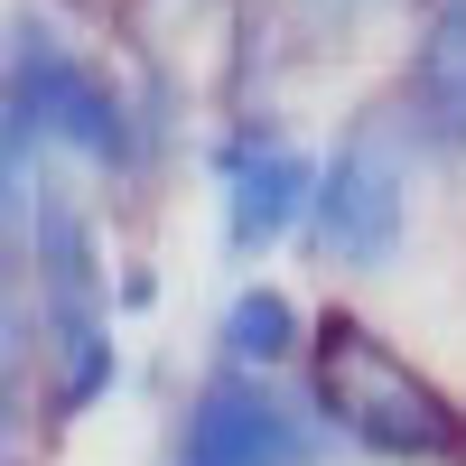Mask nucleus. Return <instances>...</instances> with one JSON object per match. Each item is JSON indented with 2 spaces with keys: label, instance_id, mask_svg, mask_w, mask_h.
<instances>
[{
  "label": "nucleus",
  "instance_id": "obj_1",
  "mask_svg": "<svg viewBox=\"0 0 466 466\" xmlns=\"http://www.w3.org/2000/svg\"><path fill=\"white\" fill-rule=\"evenodd\" d=\"M0 112H10L47 159H85L103 177H140L159 159V140H168L149 122V103L47 10L0 19Z\"/></svg>",
  "mask_w": 466,
  "mask_h": 466
},
{
  "label": "nucleus",
  "instance_id": "obj_2",
  "mask_svg": "<svg viewBox=\"0 0 466 466\" xmlns=\"http://www.w3.org/2000/svg\"><path fill=\"white\" fill-rule=\"evenodd\" d=\"M308 410L327 439L382 466H466V401L448 382H430L355 308H327L308 327Z\"/></svg>",
  "mask_w": 466,
  "mask_h": 466
},
{
  "label": "nucleus",
  "instance_id": "obj_3",
  "mask_svg": "<svg viewBox=\"0 0 466 466\" xmlns=\"http://www.w3.org/2000/svg\"><path fill=\"white\" fill-rule=\"evenodd\" d=\"M410 177H420V140L401 112H355L318 159L308 187V243L327 270H392L410 243Z\"/></svg>",
  "mask_w": 466,
  "mask_h": 466
},
{
  "label": "nucleus",
  "instance_id": "obj_4",
  "mask_svg": "<svg viewBox=\"0 0 466 466\" xmlns=\"http://www.w3.org/2000/svg\"><path fill=\"white\" fill-rule=\"evenodd\" d=\"M177 466H327V430L270 373H206L177 410Z\"/></svg>",
  "mask_w": 466,
  "mask_h": 466
},
{
  "label": "nucleus",
  "instance_id": "obj_5",
  "mask_svg": "<svg viewBox=\"0 0 466 466\" xmlns=\"http://www.w3.org/2000/svg\"><path fill=\"white\" fill-rule=\"evenodd\" d=\"M215 168V206H224V252L233 261H261L270 243H289L308 224V187H318V159L289 140V122L270 112H233L206 149Z\"/></svg>",
  "mask_w": 466,
  "mask_h": 466
},
{
  "label": "nucleus",
  "instance_id": "obj_6",
  "mask_svg": "<svg viewBox=\"0 0 466 466\" xmlns=\"http://www.w3.org/2000/svg\"><path fill=\"white\" fill-rule=\"evenodd\" d=\"M401 122L420 149L439 159H466V0H430L410 56H401Z\"/></svg>",
  "mask_w": 466,
  "mask_h": 466
},
{
  "label": "nucleus",
  "instance_id": "obj_7",
  "mask_svg": "<svg viewBox=\"0 0 466 466\" xmlns=\"http://www.w3.org/2000/svg\"><path fill=\"white\" fill-rule=\"evenodd\" d=\"M299 355H308V308L280 280H243L224 299V318H215V364L224 373H270L280 382Z\"/></svg>",
  "mask_w": 466,
  "mask_h": 466
},
{
  "label": "nucleus",
  "instance_id": "obj_8",
  "mask_svg": "<svg viewBox=\"0 0 466 466\" xmlns=\"http://www.w3.org/2000/svg\"><path fill=\"white\" fill-rule=\"evenodd\" d=\"M37 382V289L19 243H0V392H28Z\"/></svg>",
  "mask_w": 466,
  "mask_h": 466
},
{
  "label": "nucleus",
  "instance_id": "obj_9",
  "mask_svg": "<svg viewBox=\"0 0 466 466\" xmlns=\"http://www.w3.org/2000/svg\"><path fill=\"white\" fill-rule=\"evenodd\" d=\"M47 168H56V159L10 122V112H0V243L19 233V215H28V197H37V177H47Z\"/></svg>",
  "mask_w": 466,
  "mask_h": 466
},
{
  "label": "nucleus",
  "instance_id": "obj_10",
  "mask_svg": "<svg viewBox=\"0 0 466 466\" xmlns=\"http://www.w3.org/2000/svg\"><path fill=\"white\" fill-rule=\"evenodd\" d=\"M0 466H28V392H0Z\"/></svg>",
  "mask_w": 466,
  "mask_h": 466
},
{
  "label": "nucleus",
  "instance_id": "obj_11",
  "mask_svg": "<svg viewBox=\"0 0 466 466\" xmlns=\"http://www.w3.org/2000/svg\"><path fill=\"white\" fill-rule=\"evenodd\" d=\"M149 299H159V280H149V270H122V289H112V308H131V318H140Z\"/></svg>",
  "mask_w": 466,
  "mask_h": 466
}]
</instances>
